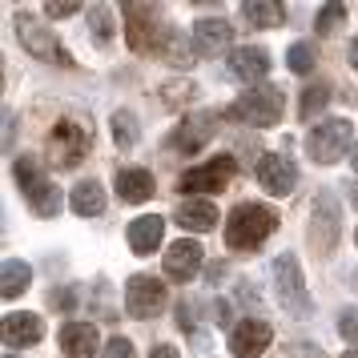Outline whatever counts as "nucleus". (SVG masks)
Masks as SVG:
<instances>
[{
    "instance_id": "f257e3e1",
    "label": "nucleus",
    "mask_w": 358,
    "mask_h": 358,
    "mask_svg": "<svg viewBox=\"0 0 358 358\" xmlns=\"http://www.w3.org/2000/svg\"><path fill=\"white\" fill-rule=\"evenodd\" d=\"M274 226H278V213L270 206L242 201L226 222V245L229 250H254V245H262L274 234Z\"/></svg>"
},
{
    "instance_id": "f03ea898",
    "label": "nucleus",
    "mask_w": 358,
    "mask_h": 358,
    "mask_svg": "<svg viewBox=\"0 0 358 358\" xmlns=\"http://www.w3.org/2000/svg\"><path fill=\"white\" fill-rule=\"evenodd\" d=\"M282 109H286L282 89H274V85H262V89L242 93V97L226 109V117H229V121H242V125H254V129H270V125H278Z\"/></svg>"
},
{
    "instance_id": "7ed1b4c3",
    "label": "nucleus",
    "mask_w": 358,
    "mask_h": 358,
    "mask_svg": "<svg viewBox=\"0 0 358 358\" xmlns=\"http://www.w3.org/2000/svg\"><path fill=\"white\" fill-rule=\"evenodd\" d=\"M17 181L24 189V197H29V206L41 217H57L61 213V189L49 181V173L41 169L36 157H17Z\"/></svg>"
},
{
    "instance_id": "20e7f679",
    "label": "nucleus",
    "mask_w": 358,
    "mask_h": 358,
    "mask_svg": "<svg viewBox=\"0 0 358 358\" xmlns=\"http://www.w3.org/2000/svg\"><path fill=\"white\" fill-rule=\"evenodd\" d=\"M274 282H278V302L286 306V314H294V318H310L314 302H310L306 286H302V270H298V258H294V254L274 258Z\"/></svg>"
},
{
    "instance_id": "39448f33",
    "label": "nucleus",
    "mask_w": 358,
    "mask_h": 358,
    "mask_svg": "<svg viewBox=\"0 0 358 358\" xmlns=\"http://www.w3.org/2000/svg\"><path fill=\"white\" fill-rule=\"evenodd\" d=\"M85 153H89V133H85V125H77V121H57V129L49 133L52 165L73 169V165L85 162Z\"/></svg>"
},
{
    "instance_id": "423d86ee",
    "label": "nucleus",
    "mask_w": 358,
    "mask_h": 358,
    "mask_svg": "<svg viewBox=\"0 0 358 358\" xmlns=\"http://www.w3.org/2000/svg\"><path fill=\"white\" fill-rule=\"evenodd\" d=\"M338 234H342V210L334 194L326 189V194L314 197V222H310V242L318 254H330L334 245H338Z\"/></svg>"
},
{
    "instance_id": "0eeeda50",
    "label": "nucleus",
    "mask_w": 358,
    "mask_h": 358,
    "mask_svg": "<svg viewBox=\"0 0 358 358\" xmlns=\"http://www.w3.org/2000/svg\"><path fill=\"white\" fill-rule=\"evenodd\" d=\"M346 145H350V121H342V117H334V121H322L318 129H310L306 137V149L314 162H338L342 153H346Z\"/></svg>"
},
{
    "instance_id": "6e6552de",
    "label": "nucleus",
    "mask_w": 358,
    "mask_h": 358,
    "mask_svg": "<svg viewBox=\"0 0 358 358\" xmlns=\"http://www.w3.org/2000/svg\"><path fill=\"white\" fill-rule=\"evenodd\" d=\"M234 173H238V162L229 153H222V157L197 165V169H185L178 181V189H185V194H194V189H226Z\"/></svg>"
},
{
    "instance_id": "1a4fd4ad",
    "label": "nucleus",
    "mask_w": 358,
    "mask_h": 358,
    "mask_svg": "<svg viewBox=\"0 0 358 358\" xmlns=\"http://www.w3.org/2000/svg\"><path fill=\"white\" fill-rule=\"evenodd\" d=\"M162 306H165V286L157 278H149V274L129 278V286H125V310H129L133 318H153Z\"/></svg>"
},
{
    "instance_id": "9d476101",
    "label": "nucleus",
    "mask_w": 358,
    "mask_h": 358,
    "mask_svg": "<svg viewBox=\"0 0 358 358\" xmlns=\"http://www.w3.org/2000/svg\"><path fill=\"white\" fill-rule=\"evenodd\" d=\"M125 36L137 52L162 49V33H157V13L149 4H129L125 8Z\"/></svg>"
},
{
    "instance_id": "9b49d317",
    "label": "nucleus",
    "mask_w": 358,
    "mask_h": 358,
    "mask_svg": "<svg viewBox=\"0 0 358 358\" xmlns=\"http://www.w3.org/2000/svg\"><path fill=\"white\" fill-rule=\"evenodd\" d=\"M258 181H262L266 194L286 197L294 185H298V169H294L290 157H282V153H266V157L258 162Z\"/></svg>"
},
{
    "instance_id": "f8f14e48",
    "label": "nucleus",
    "mask_w": 358,
    "mask_h": 358,
    "mask_svg": "<svg viewBox=\"0 0 358 358\" xmlns=\"http://www.w3.org/2000/svg\"><path fill=\"white\" fill-rule=\"evenodd\" d=\"M217 121H222L217 113H194V117H185V121L178 125V133H173V149H181V153H197V149L206 145L213 133H217Z\"/></svg>"
},
{
    "instance_id": "ddd939ff",
    "label": "nucleus",
    "mask_w": 358,
    "mask_h": 358,
    "mask_svg": "<svg viewBox=\"0 0 358 358\" xmlns=\"http://www.w3.org/2000/svg\"><path fill=\"white\" fill-rule=\"evenodd\" d=\"M270 338H274V330L266 322H258V318H245L234 334H229V350L238 358H258L266 346H270Z\"/></svg>"
},
{
    "instance_id": "4468645a",
    "label": "nucleus",
    "mask_w": 358,
    "mask_h": 358,
    "mask_svg": "<svg viewBox=\"0 0 358 358\" xmlns=\"http://www.w3.org/2000/svg\"><path fill=\"white\" fill-rule=\"evenodd\" d=\"M20 41H24V49L36 52L41 61H52V65H69V52L52 41L49 29H41V24H33L29 17H20Z\"/></svg>"
},
{
    "instance_id": "2eb2a0df",
    "label": "nucleus",
    "mask_w": 358,
    "mask_h": 358,
    "mask_svg": "<svg viewBox=\"0 0 358 358\" xmlns=\"http://www.w3.org/2000/svg\"><path fill=\"white\" fill-rule=\"evenodd\" d=\"M201 254H206V250L197 242H189V238H185V242H173L169 254H165V274L178 278V282H189V278L201 270Z\"/></svg>"
},
{
    "instance_id": "dca6fc26",
    "label": "nucleus",
    "mask_w": 358,
    "mask_h": 358,
    "mask_svg": "<svg viewBox=\"0 0 358 358\" xmlns=\"http://www.w3.org/2000/svg\"><path fill=\"white\" fill-rule=\"evenodd\" d=\"M45 338V322L36 314H4V346L20 350V346H33Z\"/></svg>"
},
{
    "instance_id": "f3484780",
    "label": "nucleus",
    "mask_w": 358,
    "mask_h": 358,
    "mask_svg": "<svg viewBox=\"0 0 358 358\" xmlns=\"http://www.w3.org/2000/svg\"><path fill=\"white\" fill-rule=\"evenodd\" d=\"M229 41H234V29L226 20H197L194 24V52H201V57H217L222 49H229Z\"/></svg>"
},
{
    "instance_id": "a211bd4d",
    "label": "nucleus",
    "mask_w": 358,
    "mask_h": 358,
    "mask_svg": "<svg viewBox=\"0 0 358 358\" xmlns=\"http://www.w3.org/2000/svg\"><path fill=\"white\" fill-rule=\"evenodd\" d=\"M229 73L238 77V81H262L266 73H270V52L266 49H254V45H245V49H234L229 57Z\"/></svg>"
},
{
    "instance_id": "6ab92c4d",
    "label": "nucleus",
    "mask_w": 358,
    "mask_h": 358,
    "mask_svg": "<svg viewBox=\"0 0 358 358\" xmlns=\"http://www.w3.org/2000/svg\"><path fill=\"white\" fill-rule=\"evenodd\" d=\"M61 346H65L69 358H93V355H101V350H97L101 338H97V330H93L89 322H65V326H61Z\"/></svg>"
},
{
    "instance_id": "aec40b11",
    "label": "nucleus",
    "mask_w": 358,
    "mask_h": 358,
    "mask_svg": "<svg viewBox=\"0 0 358 358\" xmlns=\"http://www.w3.org/2000/svg\"><path fill=\"white\" fill-rule=\"evenodd\" d=\"M173 217H178V226H181V229H194V234H206V229L217 226V210H213V201H201V197H189V201H181Z\"/></svg>"
},
{
    "instance_id": "412c9836",
    "label": "nucleus",
    "mask_w": 358,
    "mask_h": 358,
    "mask_svg": "<svg viewBox=\"0 0 358 358\" xmlns=\"http://www.w3.org/2000/svg\"><path fill=\"white\" fill-rule=\"evenodd\" d=\"M162 234H165V222H162V217H153V213L137 217V222L129 226V245H133V254H153V250L162 245Z\"/></svg>"
},
{
    "instance_id": "4be33fe9",
    "label": "nucleus",
    "mask_w": 358,
    "mask_h": 358,
    "mask_svg": "<svg viewBox=\"0 0 358 358\" xmlns=\"http://www.w3.org/2000/svg\"><path fill=\"white\" fill-rule=\"evenodd\" d=\"M117 194L129 206H141V201L153 197V178H149L145 169H121L117 173Z\"/></svg>"
},
{
    "instance_id": "5701e85b",
    "label": "nucleus",
    "mask_w": 358,
    "mask_h": 358,
    "mask_svg": "<svg viewBox=\"0 0 358 358\" xmlns=\"http://www.w3.org/2000/svg\"><path fill=\"white\" fill-rule=\"evenodd\" d=\"M29 282H33V270H29L24 262L8 258L0 266V294H4V298H20V294L29 290Z\"/></svg>"
},
{
    "instance_id": "b1692460",
    "label": "nucleus",
    "mask_w": 358,
    "mask_h": 358,
    "mask_svg": "<svg viewBox=\"0 0 358 358\" xmlns=\"http://www.w3.org/2000/svg\"><path fill=\"white\" fill-rule=\"evenodd\" d=\"M73 213H81V217L105 213V189H101L97 181H81V185L73 189Z\"/></svg>"
},
{
    "instance_id": "393cba45",
    "label": "nucleus",
    "mask_w": 358,
    "mask_h": 358,
    "mask_svg": "<svg viewBox=\"0 0 358 358\" xmlns=\"http://www.w3.org/2000/svg\"><path fill=\"white\" fill-rule=\"evenodd\" d=\"M242 17L250 20L254 29H278V24H282V4H274V0H245Z\"/></svg>"
},
{
    "instance_id": "a878e982",
    "label": "nucleus",
    "mask_w": 358,
    "mask_h": 358,
    "mask_svg": "<svg viewBox=\"0 0 358 358\" xmlns=\"http://www.w3.org/2000/svg\"><path fill=\"white\" fill-rule=\"evenodd\" d=\"M326 105H330V89H326V85H310L306 93H302V109H298V113H302V121H314Z\"/></svg>"
},
{
    "instance_id": "bb28decb",
    "label": "nucleus",
    "mask_w": 358,
    "mask_h": 358,
    "mask_svg": "<svg viewBox=\"0 0 358 358\" xmlns=\"http://www.w3.org/2000/svg\"><path fill=\"white\" fill-rule=\"evenodd\" d=\"M286 61H290V69H294V73H310L318 57H314V45H310V41H298V45H290V52H286Z\"/></svg>"
},
{
    "instance_id": "cd10ccee",
    "label": "nucleus",
    "mask_w": 358,
    "mask_h": 358,
    "mask_svg": "<svg viewBox=\"0 0 358 358\" xmlns=\"http://www.w3.org/2000/svg\"><path fill=\"white\" fill-rule=\"evenodd\" d=\"M113 137H117V145H133L137 141V121H133V113H113Z\"/></svg>"
},
{
    "instance_id": "c85d7f7f",
    "label": "nucleus",
    "mask_w": 358,
    "mask_h": 358,
    "mask_svg": "<svg viewBox=\"0 0 358 358\" xmlns=\"http://www.w3.org/2000/svg\"><path fill=\"white\" fill-rule=\"evenodd\" d=\"M342 20H346V4H326L322 13H318V20H314V29L318 33H334Z\"/></svg>"
},
{
    "instance_id": "c756f323",
    "label": "nucleus",
    "mask_w": 358,
    "mask_h": 358,
    "mask_svg": "<svg viewBox=\"0 0 358 358\" xmlns=\"http://www.w3.org/2000/svg\"><path fill=\"white\" fill-rule=\"evenodd\" d=\"M89 20L97 24V41H101V45H109V41H113V24H109V8H105V4H97V8L89 13Z\"/></svg>"
},
{
    "instance_id": "7c9ffc66",
    "label": "nucleus",
    "mask_w": 358,
    "mask_h": 358,
    "mask_svg": "<svg viewBox=\"0 0 358 358\" xmlns=\"http://www.w3.org/2000/svg\"><path fill=\"white\" fill-rule=\"evenodd\" d=\"M101 358H133V342L129 338H113L105 350H101Z\"/></svg>"
},
{
    "instance_id": "2f4dec72",
    "label": "nucleus",
    "mask_w": 358,
    "mask_h": 358,
    "mask_svg": "<svg viewBox=\"0 0 358 358\" xmlns=\"http://www.w3.org/2000/svg\"><path fill=\"white\" fill-rule=\"evenodd\" d=\"M73 13H81V8L77 4H45V17H52V20H65Z\"/></svg>"
},
{
    "instance_id": "473e14b6",
    "label": "nucleus",
    "mask_w": 358,
    "mask_h": 358,
    "mask_svg": "<svg viewBox=\"0 0 358 358\" xmlns=\"http://www.w3.org/2000/svg\"><path fill=\"white\" fill-rule=\"evenodd\" d=\"M338 330H342V338H358V314H342V322H338Z\"/></svg>"
},
{
    "instance_id": "72a5a7b5",
    "label": "nucleus",
    "mask_w": 358,
    "mask_h": 358,
    "mask_svg": "<svg viewBox=\"0 0 358 358\" xmlns=\"http://www.w3.org/2000/svg\"><path fill=\"white\" fill-rule=\"evenodd\" d=\"M149 358H178V350H173V346H157Z\"/></svg>"
},
{
    "instance_id": "f704fd0d",
    "label": "nucleus",
    "mask_w": 358,
    "mask_h": 358,
    "mask_svg": "<svg viewBox=\"0 0 358 358\" xmlns=\"http://www.w3.org/2000/svg\"><path fill=\"white\" fill-rule=\"evenodd\" d=\"M350 65H358V36L350 41Z\"/></svg>"
},
{
    "instance_id": "c9c22d12",
    "label": "nucleus",
    "mask_w": 358,
    "mask_h": 358,
    "mask_svg": "<svg viewBox=\"0 0 358 358\" xmlns=\"http://www.w3.org/2000/svg\"><path fill=\"white\" fill-rule=\"evenodd\" d=\"M342 358H358V350H346V355H342Z\"/></svg>"
},
{
    "instance_id": "e433bc0d",
    "label": "nucleus",
    "mask_w": 358,
    "mask_h": 358,
    "mask_svg": "<svg viewBox=\"0 0 358 358\" xmlns=\"http://www.w3.org/2000/svg\"><path fill=\"white\" fill-rule=\"evenodd\" d=\"M350 162H355V169H358V145H355V157H350Z\"/></svg>"
},
{
    "instance_id": "4c0bfd02",
    "label": "nucleus",
    "mask_w": 358,
    "mask_h": 358,
    "mask_svg": "<svg viewBox=\"0 0 358 358\" xmlns=\"http://www.w3.org/2000/svg\"><path fill=\"white\" fill-rule=\"evenodd\" d=\"M355 206H358V185H355Z\"/></svg>"
},
{
    "instance_id": "58836bf2",
    "label": "nucleus",
    "mask_w": 358,
    "mask_h": 358,
    "mask_svg": "<svg viewBox=\"0 0 358 358\" xmlns=\"http://www.w3.org/2000/svg\"><path fill=\"white\" fill-rule=\"evenodd\" d=\"M355 242H358V234H355Z\"/></svg>"
}]
</instances>
